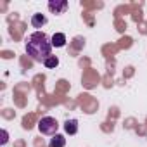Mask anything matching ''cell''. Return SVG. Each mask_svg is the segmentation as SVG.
<instances>
[{"label":"cell","instance_id":"1","mask_svg":"<svg viewBox=\"0 0 147 147\" xmlns=\"http://www.w3.org/2000/svg\"><path fill=\"white\" fill-rule=\"evenodd\" d=\"M26 52L36 62H45L52 54V40L43 31H35L26 38Z\"/></svg>","mask_w":147,"mask_h":147},{"label":"cell","instance_id":"2","mask_svg":"<svg viewBox=\"0 0 147 147\" xmlns=\"http://www.w3.org/2000/svg\"><path fill=\"white\" fill-rule=\"evenodd\" d=\"M57 128H59V123L52 116H45L38 121V130L43 135H57Z\"/></svg>","mask_w":147,"mask_h":147},{"label":"cell","instance_id":"3","mask_svg":"<svg viewBox=\"0 0 147 147\" xmlns=\"http://www.w3.org/2000/svg\"><path fill=\"white\" fill-rule=\"evenodd\" d=\"M67 9V2L66 0H50L49 2V11L54 14H62Z\"/></svg>","mask_w":147,"mask_h":147},{"label":"cell","instance_id":"4","mask_svg":"<svg viewBox=\"0 0 147 147\" xmlns=\"http://www.w3.org/2000/svg\"><path fill=\"white\" fill-rule=\"evenodd\" d=\"M64 130H66V133H69V135H75V133L78 131V121H76V119H67V121L64 123Z\"/></svg>","mask_w":147,"mask_h":147},{"label":"cell","instance_id":"5","mask_svg":"<svg viewBox=\"0 0 147 147\" xmlns=\"http://www.w3.org/2000/svg\"><path fill=\"white\" fill-rule=\"evenodd\" d=\"M45 23H47V18H45L43 14H33V16H31V24H33V28H42Z\"/></svg>","mask_w":147,"mask_h":147},{"label":"cell","instance_id":"6","mask_svg":"<svg viewBox=\"0 0 147 147\" xmlns=\"http://www.w3.org/2000/svg\"><path fill=\"white\" fill-rule=\"evenodd\" d=\"M50 40H52V47H64L66 45V35L64 33H55Z\"/></svg>","mask_w":147,"mask_h":147},{"label":"cell","instance_id":"7","mask_svg":"<svg viewBox=\"0 0 147 147\" xmlns=\"http://www.w3.org/2000/svg\"><path fill=\"white\" fill-rule=\"evenodd\" d=\"M66 145V138L62 137V135H54L52 138H50V142H49V147H64Z\"/></svg>","mask_w":147,"mask_h":147},{"label":"cell","instance_id":"8","mask_svg":"<svg viewBox=\"0 0 147 147\" xmlns=\"http://www.w3.org/2000/svg\"><path fill=\"white\" fill-rule=\"evenodd\" d=\"M43 66H45V67H49V69H54V67H57V66H59V59H57L55 55H50V57L43 62Z\"/></svg>","mask_w":147,"mask_h":147},{"label":"cell","instance_id":"9","mask_svg":"<svg viewBox=\"0 0 147 147\" xmlns=\"http://www.w3.org/2000/svg\"><path fill=\"white\" fill-rule=\"evenodd\" d=\"M7 140H9V133H7V130H2V140H0V144L5 145V144H7Z\"/></svg>","mask_w":147,"mask_h":147}]
</instances>
